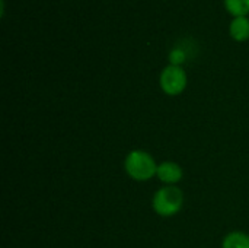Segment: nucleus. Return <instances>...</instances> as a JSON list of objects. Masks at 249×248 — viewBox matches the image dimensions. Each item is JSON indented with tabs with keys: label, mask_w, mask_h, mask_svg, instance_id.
<instances>
[{
	"label": "nucleus",
	"mask_w": 249,
	"mask_h": 248,
	"mask_svg": "<svg viewBox=\"0 0 249 248\" xmlns=\"http://www.w3.org/2000/svg\"><path fill=\"white\" fill-rule=\"evenodd\" d=\"M124 170L130 178L134 181H147L158 172V164L153 156L142 149H134L128 152L124 161Z\"/></svg>",
	"instance_id": "nucleus-1"
},
{
	"label": "nucleus",
	"mask_w": 249,
	"mask_h": 248,
	"mask_svg": "<svg viewBox=\"0 0 249 248\" xmlns=\"http://www.w3.org/2000/svg\"><path fill=\"white\" fill-rule=\"evenodd\" d=\"M152 206L159 216H174L184 206V193L177 186H165L155 193Z\"/></svg>",
	"instance_id": "nucleus-2"
},
{
	"label": "nucleus",
	"mask_w": 249,
	"mask_h": 248,
	"mask_svg": "<svg viewBox=\"0 0 249 248\" xmlns=\"http://www.w3.org/2000/svg\"><path fill=\"white\" fill-rule=\"evenodd\" d=\"M159 83L162 91L169 95V96H175L184 92V89L187 88V73L181 66H166L159 77Z\"/></svg>",
	"instance_id": "nucleus-3"
},
{
	"label": "nucleus",
	"mask_w": 249,
	"mask_h": 248,
	"mask_svg": "<svg viewBox=\"0 0 249 248\" xmlns=\"http://www.w3.org/2000/svg\"><path fill=\"white\" fill-rule=\"evenodd\" d=\"M182 168L172 161H165L158 165V172L156 177L166 186H175L182 180Z\"/></svg>",
	"instance_id": "nucleus-4"
},
{
	"label": "nucleus",
	"mask_w": 249,
	"mask_h": 248,
	"mask_svg": "<svg viewBox=\"0 0 249 248\" xmlns=\"http://www.w3.org/2000/svg\"><path fill=\"white\" fill-rule=\"evenodd\" d=\"M231 37L236 41H247L249 38V19L247 16L235 18L229 26Z\"/></svg>",
	"instance_id": "nucleus-5"
},
{
	"label": "nucleus",
	"mask_w": 249,
	"mask_h": 248,
	"mask_svg": "<svg viewBox=\"0 0 249 248\" xmlns=\"http://www.w3.org/2000/svg\"><path fill=\"white\" fill-rule=\"evenodd\" d=\"M222 248H249V235L242 231L229 232L223 238Z\"/></svg>",
	"instance_id": "nucleus-6"
},
{
	"label": "nucleus",
	"mask_w": 249,
	"mask_h": 248,
	"mask_svg": "<svg viewBox=\"0 0 249 248\" xmlns=\"http://www.w3.org/2000/svg\"><path fill=\"white\" fill-rule=\"evenodd\" d=\"M225 6L233 16H247L249 13V0H225Z\"/></svg>",
	"instance_id": "nucleus-7"
},
{
	"label": "nucleus",
	"mask_w": 249,
	"mask_h": 248,
	"mask_svg": "<svg viewBox=\"0 0 249 248\" xmlns=\"http://www.w3.org/2000/svg\"><path fill=\"white\" fill-rule=\"evenodd\" d=\"M169 60H171V64H172V66H179V64H182V63L185 61V54H184L182 50H178V48H177V50L171 51Z\"/></svg>",
	"instance_id": "nucleus-8"
}]
</instances>
